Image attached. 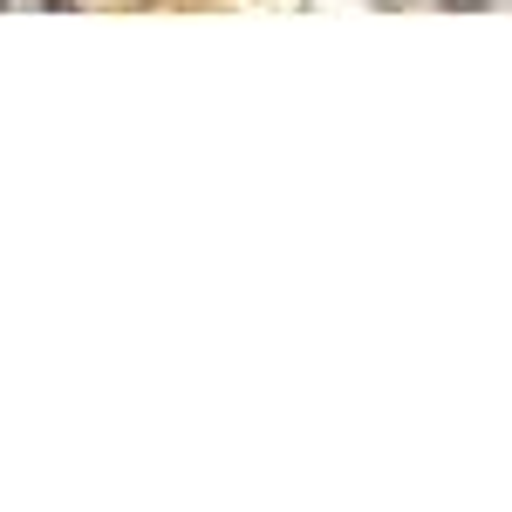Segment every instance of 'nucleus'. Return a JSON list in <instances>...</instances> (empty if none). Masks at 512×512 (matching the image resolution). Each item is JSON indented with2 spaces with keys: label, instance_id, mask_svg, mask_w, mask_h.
Listing matches in <instances>:
<instances>
[{
  "label": "nucleus",
  "instance_id": "1",
  "mask_svg": "<svg viewBox=\"0 0 512 512\" xmlns=\"http://www.w3.org/2000/svg\"><path fill=\"white\" fill-rule=\"evenodd\" d=\"M444 7H458V14H478V7H492V0H444Z\"/></svg>",
  "mask_w": 512,
  "mask_h": 512
}]
</instances>
